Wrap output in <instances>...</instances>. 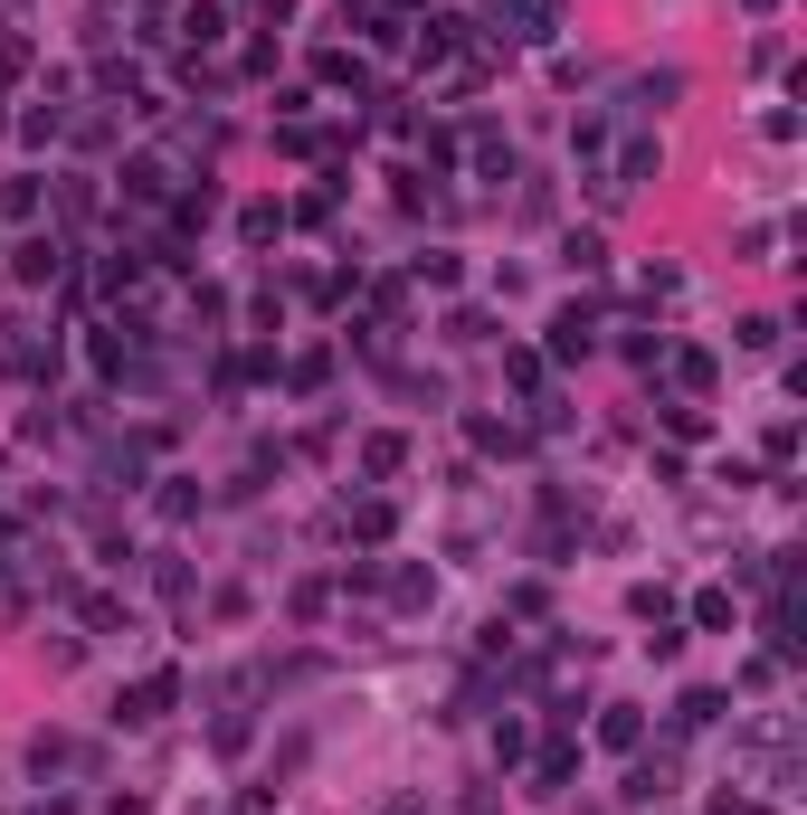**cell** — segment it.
<instances>
[{
    "mask_svg": "<svg viewBox=\"0 0 807 815\" xmlns=\"http://www.w3.org/2000/svg\"><path fill=\"white\" fill-rule=\"evenodd\" d=\"M551 351H590V313H561V323H551Z\"/></svg>",
    "mask_w": 807,
    "mask_h": 815,
    "instance_id": "obj_1",
    "label": "cell"
}]
</instances>
